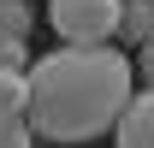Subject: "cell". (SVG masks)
Listing matches in <instances>:
<instances>
[{
  "instance_id": "cell-1",
  "label": "cell",
  "mask_w": 154,
  "mask_h": 148,
  "mask_svg": "<svg viewBox=\"0 0 154 148\" xmlns=\"http://www.w3.org/2000/svg\"><path fill=\"white\" fill-rule=\"evenodd\" d=\"M30 130L48 142H95L119 125V113L136 95V71L113 42L101 48H71L59 42L54 54L30 59Z\"/></svg>"
},
{
  "instance_id": "cell-2",
  "label": "cell",
  "mask_w": 154,
  "mask_h": 148,
  "mask_svg": "<svg viewBox=\"0 0 154 148\" xmlns=\"http://www.w3.org/2000/svg\"><path fill=\"white\" fill-rule=\"evenodd\" d=\"M119 6L125 0H48V24L71 48H101L119 36Z\"/></svg>"
},
{
  "instance_id": "cell-3",
  "label": "cell",
  "mask_w": 154,
  "mask_h": 148,
  "mask_svg": "<svg viewBox=\"0 0 154 148\" xmlns=\"http://www.w3.org/2000/svg\"><path fill=\"white\" fill-rule=\"evenodd\" d=\"M113 142L119 148H154V89L131 95V107L119 113V125H113Z\"/></svg>"
},
{
  "instance_id": "cell-4",
  "label": "cell",
  "mask_w": 154,
  "mask_h": 148,
  "mask_svg": "<svg viewBox=\"0 0 154 148\" xmlns=\"http://www.w3.org/2000/svg\"><path fill=\"white\" fill-rule=\"evenodd\" d=\"M148 36H154V6L148 0H125L119 6V42H136L142 48Z\"/></svg>"
},
{
  "instance_id": "cell-5",
  "label": "cell",
  "mask_w": 154,
  "mask_h": 148,
  "mask_svg": "<svg viewBox=\"0 0 154 148\" xmlns=\"http://www.w3.org/2000/svg\"><path fill=\"white\" fill-rule=\"evenodd\" d=\"M36 30V6L30 0H0V42H24Z\"/></svg>"
},
{
  "instance_id": "cell-6",
  "label": "cell",
  "mask_w": 154,
  "mask_h": 148,
  "mask_svg": "<svg viewBox=\"0 0 154 148\" xmlns=\"http://www.w3.org/2000/svg\"><path fill=\"white\" fill-rule=\"evenodd\" d=\"M24 107H30V77L12 71V65H0V113H18L24 119Z\"/></svg>"
},
{
  "instance_id": "cell-7",
  "label": "cell",
  "mask_w": 154,
  "mask_h": 148,
  "mask_svg": "<svg viewBox=\"0 0 154 148\" xmlns=\"http://www.w3.org/2000/svg\"><path fill=\"white\" fill-rule=\"evenodd\" d=\"M0 148H36V130L18 113H0Z\"/></svg>"
},
{
  "instance_id": "cell-8",
  "label": "cell",
  "mask_w": 154,
  "mask_h": 148,
  "mask_svg": "<svg viewBox=\"0 0 154 148\" xmlns=\"http://www.w3.org/2000/svg\"><path fill=\"white\" fill-rule=\"evenodd\" d=\"M131 71H136V77H142V83L154 89V36L142 42V48H136V59H131Z\"/></svg>"
},
{
  "instance_id": "cell-9",
  "label": "cell",
  "mask_w": 154,
  "mask_h": 148,
  "mask_svg": "<svg viewBox=\"0 0 154 148\" xmlns=\"http://www.w3.org/2000/svg\"><path fill=\"white\" fill-rule=\"evenodd\" d=\"M148 6H154V0H148Z\"/></svg>"
}]
</instances>
